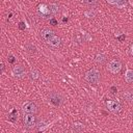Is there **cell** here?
Masks as SVG:
<instances>
[{"label": "cell", "instance_id": "cell-1", "mask_svg": "<svg viewBox=\"0 0 133 133\" xmlns=\"http://www.w3.org/2000/svg\"><path fill=\"white\" fill-rule=\"evenodd\" d=\"M41 36L42 38L46 42L47 45L53 47V48H58L61 45V39L59 36H57L53 30L49 28H45L41 31Z\"/></svg>", "mask_w": 133, "mask_h": 133}, {"label": "cell", "instance_id": "cell-2", "mask_svg": "<svg viewBox=\"0 0 133 133\" xmlns=\"http://www.w3.org/2000/svg\"><path fill=\"white\" fill-rule=\"evenodd\" d=\"M84 79L86 82H88L89 84H94L97 85L100 83L101 81V73L99 70L97 69H90L88 70L85 75H84Z\"/></svg>", "mask_w": 133, "mask_h": 133}, {"label": "cell", "instance_id": "cell-3", "mask_svg": "<svg viewBox=\"0 0 133 133\" xmlns=\"http://www.w3.org/2000/svg\"><path fill=\"white\" fill-rule=\"evenodd\" d=\"M36 116L34 113H24L23 115V124L26 128L31 129L36 126Z\"/></svg>", "mask_w": 133, "mask_h": 133}, {"label": "cell", "instance_id": "cell-4", "mask_svg": "<svg viewBox=\"0 0 133 133\" xmlns=\"http://www.w3.org/2000/svg\"><path fill=\"white\" fill-rule=\"evenodd\" d=\"M107 70L111 73V74H117L121 72L122 68H123V64L122 62L118 60V59H111L108 64H107Z\"/></svg>", "mask_w": 133, "mask_h": 133}, {"label": "cell", "instance_id": "cell-5", "mask_svg": "<svg viewBox=\"0 0 133 133\" xmlns=\"http://www.w3.org/2000/svg\"><path fill=\"white\" fill-rule=\"evenodd\" d=\"M38 110L37 105L33 101H27L22 105V111L23 113H36Z\"/></svg>", "mask_w": 133, "mask_h": 133}, {"label": "cell", "instance_id": "cell-6", "mask_svg": "<svg viewBox=\"0 0 133 133\" xmlns=\"http://www.w3.org/2000/svg\"><path fill=\"white\" fill-rule=\"evenodd\" d=\"M106 107H107V109L111 113H114V114L118 113L121 111V109H122L121 103L118 101H116V100H109V101H107L106 102Z\"/></svg>", "mask_w": 133, "mask_h": 133}, {"label": "cell", "instance_id": "cell-7", "mask_svg": "<svg viewBox=\"0 0 133 133\" xmlns=\"http://www.w3.org/2000/svg\"><path fill=\"white\" fill-rule=\"evenodd\" d=\"M11 75L17 79H22L26 76V70L22 64H17L11 70Z\"/></svg>", "mask_w": 133, "mask_h": 133}, {"label": "cell", "instance_id": "cell-8", "mask_svg": "<svg viewBox=\"0 0 133 133\" xmlns=\"http://www.w3.org/2000/svg\"><path fill=\"white\" fill-rule=\"evenodd\" d=\"M125 81L127 83H133V70H127L125 73Z\"/></svg>", "mask_w": 133, "mask_h": 133}, {"label": "cell", "instance_id": "cell-9", "mask_svg": "<svg viewBox=\"0 0 133 133\" xmlns=\"http://www.w3.org/2000/svg\"><path fill=\"white\" fill-rule=\"evenodd\" d=\"M48 9H49V14L50 15H55V14L58 12L59 7H58V5L56 3H50L48 5Z\"/></svg>", "mask_w": 133, "mask_h": 133}, {"label": "cell", "instance_id": "cell-10", "mask_svg": "<svg viewBox=\"0 0 133 133\" xmlns=\"http://www.w3.org/2000/svg\"><path fill=\"white\" fill-rule=\"evenodd\" d=\"M71 130L75 131V132H82L84 130V125L81 124V123H74Z\"/></svg>", "mask_w": 133, "mask_h": 133}, {"label": "cell", "instance_id": "cell-11", "mask_svg": "<svg viewBox=\"0 0 133 133\" xmlns=\"http://www.w3.org/2000/svg\"><path fill=\"white\" fill-rule=\"evenodd\" d=\"M123 97L126 101L128 102H132L133 101V91L132 90H125L123 92Z\"/></svg>", "mask_w": 133, "mask_h": 133}, {"label": "cell", "instance_id": "cell-12", "mask_svg": "<svg viewBox=\"0 0 133 133\" xmlns=\"http://www.w3.org/2000/svg\"><path fill=\"white\" fill-rule=\"evenodd\" d=\"M95 61H96L97 63H100V64L104 63V62L106 61V56H105V54H103V53L97 54L96 57H95Z\"/></svg>", "mask_w": 133, "mask_h": 133}, {"label": "cell", "instance_id": "cell-13", "mask_svg": "<svg viewBox=\"0 0 133 133\" xmlns=\"http://www.w3.org/2000/svg\"><path fill=\"white\" fill-rule=\"evenodd\" d=\"M29 77L32 80H36L39 77V72L36 69H31L30 72H29Z\"/></svg>", "mask_w": 133, "mask_h": 133}, {"label": "cell", "instance_id": "cell-14", "mask_svg": "<svg viewBox=\"0 0 133 133\" xmlns=\"http://www.w3.org/2000/svg\"><path fill=\"white\" fill-rule=\"evenodd\" d=\"M82 2L88 6H96L99 3V0H82Z\"/></svg>", "mask_w": 133, "mask_h": 133}, {"label": "cell", "instance_id": "cell-15", "mask_svg": "<svg viewBox=\"0 0 133 133\" xmlns=\"http://www.w3.org/2000/svg\"><path fill=\"white\" fill-rule=\"evenodd\" d=\"M36 126L38 127L39 130H44V129L47 127V123H45L44 121H42V122H37V123H36Z\"/></svg>", "mask_w": 133, "mask_h": 133}, {"label": "cell", "instance_id": "cell-16", "mask_svg": "<svg viewBox=\"0 0 133 133\" xmlns=\"http://www.w3.org/2000/svg\"><path fill=\"white\" fill-rule=\"evenodd\" d=\"M85 16L87 17V18H94L95 16H96V11L92 9H90V10H88V11H85Z\"/></svg>", "mask_w": 133, "mask_h": 133}, {"label": "cell", "instance_id": "cell-17", "mask_svg": "<svg viewBox=\"0 0 133 133\" xmlns=\"http://www.w3.org/2000/svg\"><path fill=\"white\" fill-rule=\"evenodd\" d=\"M108 3H110V4H118L121 1H123V0H106Z\"/></svg>", "mask_w": 133, "mask_h": 133}, {"label": "cell", "instance_id": "cell-18", "mask_svg": "<svg viewBox=\"0 0 133 133\" xmlns=\"http://www.w3.org/2000/svg\"><path fill=\"white\" fill-rule=\"evenodd\" d=\"M130 53H131V55L133 56V44H132L131 47H130Z\"/></svg>", "mask_w": 133, "mask_h": 133}, {"label": "cell", "instance_id": "cell-19", "mask_svg": "<svg viewBox=\"0 0 133 133\" xmlns=\"http://www.w3.org/2000/svg\"><path fill=\"white\" fill-rule=\"evenodd\" d=\"M9 58H10V59H9L10 62H14V57H12V56H9Z\"/></svg>", "mask_w": 133, "mask_h": 133}]
</instances>
